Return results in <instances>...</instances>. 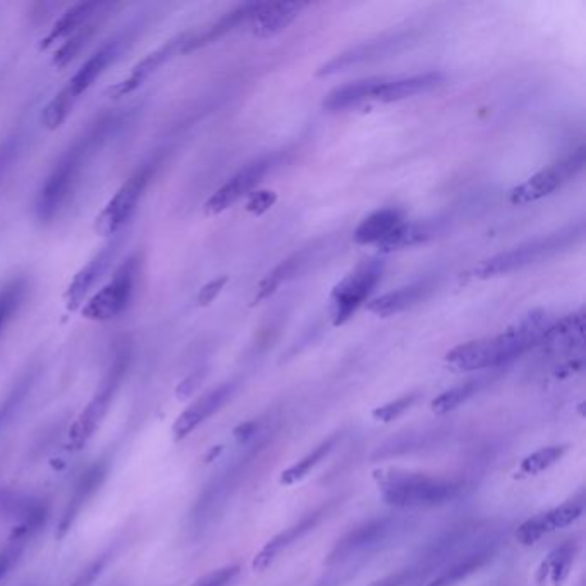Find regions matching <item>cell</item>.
<instances>
[{
	"instance_id": "25",
	"label": "cell",
	"mask_w": 586,
	"mask_h": 586,
	"mask_svg": "<svg viewBox=\"0 0 586 586\" xmlns=\"http://www.w3.org/2000/svg\"><path fill=\"white\" fill-rule=\"evenodd\" d=\"M442 229L440 220H425V222H403L401 226L387 236L380 243L379 248L382 253H391V251L404 250L409 246L422 245L427 243L428 239L437 236V232Z\"/></svg>"
},
{
	"instance_id": "43",
	"label": "cell",
	"mask_w": 586,
	"mask_h": 586,
	"mask_svg": "<svg viewBox=\"0 0 586 586\" xmlns=\"http://www.w3.org/2000/svg\"><path fill=\"white\" fill-rule=\"evenodd\" d=\"M28 385H30V379L23 380V382H21V384H19L9 396H7L4 404H0V427L6 423L14 406H18V404L21 403V399L25 397L26 391H28Z\"/></svg>"
},
{
	"instance_id": "11",
	"label": "cell",
	"mask_w": 586,
	"mask_h": 586,
	"mask_svg": "<svg viewBox=\"0 0 586 586\" xmlns=\"http://www.w3.org/2000/svg\"><path fill=\"white\" fill-rule=\"evenodd\" d=\"M121 234L123 232L112 236L109 243L98 251L97 255L86 263L85 267H81L78 274L74 275L73 281L64 294V303H66L68 312H76L85 303L86 296L92 293L93 287L97 286V282L104 277L112 262L116 260L121 243H123Z\"/></svg>"
},
{
	"instance_id": "13",
	"label": "cell",
	"mask_w": 586,
	"mask_h": 586,
	"mask_svg": "<svg viewBox=\"0 0 586 586\" xmlns=\"http://www.w3.org/2000/svg\"><path fill=\"white\" fill-rule=\"evenodd\" d=\"M112 7H114V4L98 2V0L74 4V6L69 7L66 13L62 14L61 18L55 21L54 26L50 28L49 33L40 42V50H47L54 43L61 42L64 38L71 37L76 31H80L81 28L92 25L98 19L104 18L107 11Z\"/></svg>"
},
{
	"instance_id": "3",
	"label": "cell",
	"mask_w": 586,
	"mask_h": 586,
	"mask_svg": "<svg viewBox=\"0 0 586 586\" xmlns=\"http://www.w3.org/2000/svg\"><path fill=\"white\" fill-rule=\"evenodd\" d=\"M373 477L380 487L382 499L389 506L399 509L442 506L456 499L463 489L459 482L428 477L413 471L379 470L375 471Z\"/></svg>"
},
{
	"instance_id": "8",
	"label": "cell",
	"mask_w": 586,
	"mask_h": 586,
	"mask_svg": "<svg viewBox=\"0 0 586 586\" xmlns=\"http://www.w3.org/2000/svg\"><path fill=\"white\" fill-rule=\"evenodd\" d=\"M157 169H159V159L150 160L147 164L138 167L129 179L124 181L123 186L116 191V195L110 198L104 210L97 215L95 219L97 234L112 238L119 232H123V227L135 214L138 203L145 195L148 184L152 181Z\"/></svg>"
},
{
	"instance_id": "46",
	"label": "cell",
	"mask_w": 586,
	"mask_h": 586,
	"mask_svg": "<svg viewBox=\"0 0 586 586\" xmlns=\"http://www.w3.org/2000/svg\"><path fill=\"white\" fill-rule=\"evenodd\" d=\"M203 377H205V370H198V372L190 375L188 379L184 380L181 387H179V396H190L191 392L195 391L196 387L202 384Z\"/></svg>"
},
{
	"instance_id": "16",
	"label": "cell",
	"mask_w": 586,
	"mask_h": 586,
	"mask_svg": "<svg viewBox=\"0 0 586 586\" xmlns=\"http://www.w3.org/2000/svg\"><path fill=\"white\" fill-rule=\"evenodd\" d=\"M306 6V2H262L255 18L251 19V33L262 40L275 37L286 30Z\"/></svg>"
},
{
	"instance_id": "19",
	"label": "cell",
	"mask_w": 586,
	"mask_h": 586,
	"mask_svg": "<svg viewBox=\"0 0 586 586\" xmlns=\"http://www.w3.org/2000/svg\"><path fill=\"white\" fill-rule=\"evenodd\" d=\"M442 81H444V74L435 73V71L416 74V76L401 78V80H385L384 78L375 88L372 98L384 102V104H392V102H399L404 98L416 97V95L430 92V90L442 85Z\"/></svg>"
},
{
	"instance_id": "10",
	"label": "cell",
	"mask_w": 586,
	"mask_h": 586,
	"mask_svg": "<svg viewBox=\"0 0 586 586\" xmlns=\"http://www.w3.org/2000/svg\"><path fill=\"white\" fill-rule=\"evenodd\" d=\"M583 165H585V150L580 148L561 162L550 165L544 171L537 172L526 183L519 184L518 188L511 191L509 200L513 205H528V203L538 202L545 196L552 195L554 191L561 190L564 184L580 174Z\"/></svg>"
},
{
	"instance_id": "30",
	"label": "cell",
	"mask_w": 586,
	"mask_h": 586,
	"mask_svg": "<svg viewBox=\"0 0 586 586\" xmlns=\"http://www.w3.org/2000/svg\"><path fill=\"white\" fill-rule=\"evenodd\" d=\"M574 554H576V545L573 542L562 545L559 549L554 550L538 569L537 581L544 583L545 578L549 576L552 578V583L556 586H562L564 581L568 580L569 571H571V564L574 561Z\"/></svg>"
},
{
	"instance_id": "38",
	"label": "cell",
	"mask_w": 586,
	"mask_h": 586,
	"mask_svg": "<svg viewBox=\"0 0 586 586\" xmlns=\"http://www.w3.org/2000/svg\"><path fill=\"white\" fill-rule=\"evenodd\" d=\"M416 399H418L416 394H409V396L399 397L396 401L379 406V408L373 409V420L380 423L394 422L403 415L404 411H408L416 403Z\"/></svg>"
},
{
	"instance_id": "20",
	"label": "cell",
	"mask_w": 586,
	"mask_h": 586,
	"mask_svg": "<svg viewBox=\"0 0 586 586\" xmlns=\"http://www.w3.org/2000/svg\"><path fill=\"white\" fill-rule=\"evenodd\" d=\"M325 514H327V509L322 507V509H318L315 513L310 514V516L301 519L298 525L291 526V528H287V530L279 533V535H275L272 540H269V542L265 544V547L258 552L255 559H253V562H251V568H253V571L262 573V571L269 568L270 564L275 561V557L279 556L282 550L289 547L293 542H296L298 538L306 535V533L312 532L313 528L320 523V519L324 518Z\"/></svg>"
},
{
	"instance_id": "14",
	"label": "cell",
	"mask_w": 586,
	"mask_h": 586,
	"mask_svg": "<svg viewBox=\"0 0 586 586\" xmlns=\"http://www.w3.org/2000/svg\"><path fill=\"white\" fill-rule=\"evenodd\" d=\"M234 387L236 385L232 384V382L219 385L217 389H212L207 394H203L202 397H198L195 403L184 409L183 413L178 416L176 423H174V427H172L176 440L186 439L195 428L200 427L205 420L217 413L226 404L227 399L232 396Z\"/></svg>"
},
{
	"instance_id": "48",
	"label": "cell",
	"mask_w": 586,
	"mask_h": 586,
	"mask_svg": "<svg viewBox=\"0 0 586 586\" xmlns=\"http://www.w3.org/2000/svg\"><path fill=\"white\" fill-rule=\"evenodd\" d=\"M322 586H325V585H322Z\"/></svg>"
},
{
	"instance_id": "15",
	"label": "cell",
	"mask_w": 586,
	"mask_h": 586,
	"mask_svg": "<svg viewBox=\"0 0 586 586\" xmlns=\"http://www.w3.org/2000/svg\"><path fill=\"white\" fill-rule=\"evenodd\" d=\"M583 513V506L576 504V502H568L562 506L547 511L544 514H538L535 518L526 519L523 525L519 526L516 532L519 544L530 545L537 544L540 538L547 535V533L556 532L561 528L573 525L576 519L580 518Z\"/></svg>"
},
{
	"instance_id": "4",
	"label": "cell",
	"mask_w": 586,
	"mask_h": 586,
	"mask_svg": "<svg viewBox=\"0 0 586 586\" xmlns=\"http://www.w3.org/2000/svg\"><path fill=\"white\" fill-rule=\"evenodd\" d=\"M123 43L124 38H112L97 52L90 55V59L76 71L73 78L68 81V85L64 86L43 109L42 123L45 128L50 131L61 128L69 114L73 112L74 105L78 104L81 95L90 90V86L105 73V69L109 68L112 62L117 61V57L123 50Z\"/></svg>"
},
{
	"instance_id": "41",
	"label": "cell",
	"mask_w": 586,
	"mask_h": 586,
	"mask_svg": "<svg viewBox=\"0 0 586 586\" xmlns=\"http://www.w3.org/2000/svg\"><path fill=\"white\" fill-rule=\"evenodd\" d=\"M238 564L234 566H227V568L217 569L212 573L205 574L203 578L196 581L193 586H227L239 574Z\"/></svg>"
},
{
	"instance_id": "6",
	"label": "cell",
	"mask_w": 586,
	"mask_h": 586,
	"mask_svg": "<svg viewBox=\"0 0 586 586\" xmlns=\"http://www.w3.org/2000/svg\"><path fill=\"white\" fill-rule=\"evenodd\" d=\"M128 346L117 351L114 360L110 363L107 372H105L102 384L95 392V396L86 404V408L81 411V415L76 418L71 434H69V447L73 451H80L81 447L86 446V442L92 439L100 423L104 422L105 415L109 413L110 404L114 401L119 387L123 384L124 375L128 372L129 367Z\"/></svg>"
},
{
	"instance_id": "17",
	"label": "cell",
	"mask_w": 586,
	"mask_h": 586,
	"mask_svg": "<svg viewBox=\"0 0 586 586\" xmlns=\"http://www.w3.org/2000/svg\"><path fill=\"white\" fill-rule=\"evenodd\" d=\"M188 38H190L188 35H181V37L174 38L171 42L165 43L164 47H160L159 50L148 54L143 61L136 64L126 80L119 81L116 86L110 88V93L114 97H126L129 93L138 90L152 74L157 73V69L162 68L165 62L171 59L172 55L176 54L178 50L183 52L184 43H186Z\"/></svg>"
},
{
	"instance_id": "2",
	"label": "cell",
	"mask_w": 586,
	"mask_h": 586,
	"mask_svg": "<svg viewBox=\"0 0 586 586\" xmlns=\"http://www.w3.org/2000/svg\"><path fill=\"white\" fill-rule=\"evenodd\" d=\"M550 325L552 318L549 313L542 310L528 313L499 336L459 344L447 353L446 363L458 372L499 367L542 342Z\"/></svg>"
},
{
	"instance_id": "27",
	"label": "cell",
	"mask_w": 586,
	"mask_h": 586,
	"mask_svg": "<svg viewBox=\"0 0 586 586\" xmlns=\"http://www.w3.org/2000/svg\"><path fill=\"white\" fill-rule=\"evenodd\" d=\"M404 222L403 212L397 208H382L368 215L356 227L355 241L358 245H380L394 229Z\"/></svg>"
},
{
	"instance_id": "45",
	"label": "cell",
	"mask_w": 586,
	"mask_h": 586,
	"mask_svg": "<svg viewBox=\"0 0 586 586\" xmlns=\"http://www.w3.org/2000/svg\"><path fill=\"white\" fill-rule=\"evenodd\" d=\"M408 578V571H399V573L387 574L384 578L373 581V583H370L368 586H403L404 583L408 581Z\"/></svg>"
},
{
	"instance_id": "32",
	"label": "cell",
	"mask_w": 586,
	"mask_h": 586,
	"mask_svg": "<svg viewBox=\"0 0 586 586\" xmlns=\"http://www.w3.org/2000/svg\"><path fill=\"white\" fill-rule=\"evenodd\" d=\"M337 442V435H332L329 439L322 442L320 446L315 447L310 454H306L305 458L298 461V463L293 464V466H289L287 470L282 471L281 478H279V483L281 485H294V483L301 482L303 478L310 473V471L317 466V464L322 463L327 456H329L330 451L334 449Z\"/></svg>"
},
{
	"instance_id": "18",
	"label": "cell",
	"mask_w": 586,
	"mask_h": 586,
	"mask_svg": "<svg viewBox=\"0 0 586 586\" xmlns=\"http://www.w3.org/2000/svg\"><path fill=\"white\" fill-rule=\"evenodd\" d=\"M391 528L392 519L389 518L373 519V521H368L365 525L358 526V528L351 530L348 535H344L337 542L336 547L332 549L329 557H327L325 564L332 566V564L348 559L355 552H360V550L367 549L370 545L377 544L387 533L391 532Z\"/></svg>"
},
{
	"instance_id": "22",
	"label": "cell",
	"mask_w": 586,
	"mask_h": 586,
	"mask_svg": "<svg viewBox=\"0 0 586 586\" xmlns=\"http://www.w3.org/2000/svg\"><path fill=\"white\" fill-rule=\"evenodd\" d=\"M399 42H403V38H380V40H373V42L361 43L355 49L342 52L341 55H337L332 61L324 64L322 68L318 69L317 76L318 78H325V76H332V74L346 71V69L356 66V64H361V62L377 59L380 55L387 54Z\"/></svg>"
},
{
	"instance_id": "26",
	"label": "cell",
	"mask_w": 586,
	"mask_h": 586,
	"mask_svg": "<svg viewBox=\"0 0 586 586\" xmlns=\"http://www.w3.org/2000/svg\"><path fill=\"white\" fill-rule=\"evenodd\" d=\"M45 514H47V511L25 519L21 526L14 530L6 545L0 549V581L4 580L7 574L13 571L14 566L18 564L23 552H25L26 545L30 544L31 537L42 526Z\"/></svg>"
},
{
	"instance_id": "5",
	"label": "cell",
	"mask_w": 586,
	"mask_h": 586,
	"mask_svg": "<svg viewBox=\"0 0 586 586\" xmlns=\"http://www.w3.org/2000/svg\"><path fill=\"white\" fill-rule=\"evenodd\" d=\"M583 238V224L571 226L568 229L554 232L547 238L535 239L532 243L514 248L511 251H504L495 257L483 260L477 269L475 277L478 279H490L497 275L511 274L516 270L525 269L528 265L540 262L544 258L554 257L561 251L568 250L571 246L576 245Z\"/></svg>"
},
{
	"instance_id": "1",
	"label": "cell",
	"mask_w": 586,
	"mask_h": 586,
	"mask_svg": "<svg viewBox=\"0 0 586 586\" xmlns=\"http://www.w3.org/2000/svg\"><path fill=\"white\" fill-rule=\"evenodd\" d=\"M117 124L119 121L114 114L98 117L88 128L83 129L80 135L74 138L68 150L62 153L61 159L57 160L49 178L45 179V183L38 191L35 212L42 224H49L61 214L62 208L69 202V198L80 183L86 165L90 164L95 153L104 147L105 141L110 133H114Z\"/></svg>"
},
{
	"instance_id": "42",
	"label": "cell",
	"mask_w": 586,
	"mask_h": 586,
	"mask_svg": "<svg viewBox=\"0 0 586 586\" xmlns=\"http://www.w3.org/2000/svg\"><path fill=\"white\" fill-rule=\"evenodd\" d=\"M275 202H277V195H275L274 191H257L246 203V210L253 215H263L267 210L274 207Z\"/></svg>"
},
{
	"instance_id": "28",
	"label": "cell",
	"mask_w": 586,
	"mask_h": 586,
	"mask_svg": "<svg viewBox=\"0 0 586 586\" xmlns=\"http://www.w3.org/2000/svg\"><path fill=\"white\" fill-rule=\"evenodd\" d=\"M384 78H368V80L355 81L349 85H342L325 97V112H342V110L351 109L355 105L370 100L375 88L380 85Z\"/></svg>"
},
{
	"instance_id": "40",
	"label": "cell",
	"mask_w": 586,
	"mask_h": 586,
	"mask_svg": "<svg viewBox=\"0 0 586 586\" xmlns=\"http://www.w3.org/2000/svg\"><path fill=\"white\" fill-rule=\"evenodd\" d=\"M19 145H21V138H19L18 133L7 136L6 140L0 143V179L4 178V174L13 165L14 159H16V155L19 152Z\"/></svg>"
},
{
	"instance_id": "9",
	"label": "cell",
	"mask_w": 586,
	"mask_h": 586,
	"mask_svg": "<svg viewBox=\"0 0 586 586\" xmlns=\"http://www.w3.org/2000/svg\"><path fill=\"white\" fill-rule=\"evenodd\" d=\"M384 274V262L372 258L346 275L330 294V313L336 327L344 325L370 298Z\"/></svg>"
},
{
	"instance_id": "39",
	"label": "cell",
	"mask_w": 586,
	"mask_h": 586,
	"mask_svg": "<svg viewBox=\"0 0 586 586\" xmlns=\"http://www.w3.org/2000/svg\"><path fill=\"white\" fill-rule=\"evenodd\" d=\"M109 562V554H102L97 557L95 561L90 562L83 571H81L76 580L71 583V586H93L95 581L100 578V574L104 573L105 566Z\"/></svg>"
},
{
	"instance_id": "35",
	"label": "cell",
	"mask_w": 586,
	"mask_h": 586,
	"mask_svg": "<svg viewBox=\"0 0 586 586\" xmlns=\"http://www.w3.org/2000/svg\"><path fill=\"white\" fill-rule=\"evenodd\" d=\"M26 281L25 279H14L7 282L6 286L0 289V334L11 322L14 313L18 312L19 306L25 300Z\"/></svg>"
},
{
	"instance_id": "12",
	"label": "cell",
	"mask_w": 586,
	"mask_h": 586,
	"mask_svg": "<svg viewBox=\"0 0 586 586\" xmlns=\"http://www.w3.org/2000/svg\"><path fill=\"white\" fill-rule=\"evenodd\" d=\"M270 167H272L270 157L258 159L246 165L245 169H241L236 176H232L222 188L208 198V202L205 203V214L219 215L226 212L227 208L248 195L262 181L263 176L270 171Z\"/></svg>"
},
{
	"instance_id": "7",
	"label": "cell",
	"mask_w": 586,
	"mask_h": 586,
	"mask_svg": "<svg viewBox=\"0 0 586 586\" xmlns=\"http://www.w3.org/2000/svg\"><path fill=\"white\" fill-rule=\"evenodd\" d=\"M140 253H133L126 262L116 270L107 284L93 294L81 308V315L93 322H109L128 310L135 298L136 286L141 274Z\"/></svg>"
},
{
	"instance_id": "37",
	"label": "cell",
	"mask_w": 586,
	"mask_h": 586,
	"mask_svg": "<svg viewBox=\"0 0 586 586\" xmlns=\"http://www.w3.org/2000/svg\"><path fill=\"white\" fill-rule=\"evenodd\" d=\"M477 382H466V384L452 387L449 391L442 392L439 397H435L430 408L435 415H447L454 409L459 408L461 404L466 403L475 392H477Z\"/></svg>"
},
{
	"instance_id": "23",
	"label": "cell",
	"mask_w": 586,
	"mask_h": 586,
	"mask_svg": "<svg viewBox=\"0 0 586 586\" xmlns=\"http://www.w3.org/2000/svg\"><path fill=\"white\" fill-rule=\"evenodd\" d=\"M260 6H262V2H246V4H241L236 9H232L231 13H227L224 18H220L208 30L203 31L200 35L188 38L184 43L183 52L200 49L203 45L215 42V40H219L227 33L236 30L238 26L251 23V19L255 18Z\"/></svg>"
},
{
	"instance_id": "47",
	"label": "cell",
	"mask_w": 586,
	"mask_h": 586,
	"mask_svg": "<svg viewBox=\"0 0 586 586\" xmlns=\"http://www.w3.org/2000/svg\"><path fill=\"white\" fill-rule=\"evenodd\" d=\"M255 428H257V423H245V425H239V427L234 430V435H236V439L239 440L250 439L251 435L255 434Z\"/></svg>"
},
{
	"instance_id": "29",
	"label": "cell",
	"mask_w": 586,
	"mask_h": 586,
	"mask_svg": "<svg viewBox=\"0 0 586 586\" xmlns=\"http://www.w3.org/2000/svg\"><path fill=\"white\" fill-rule=\"evenodd\" d=\"M583 336H585V315L583 312H576L550 325L542 342L549 344L552 348L569 349L576 344H583Z\"/></svg>"
},
{
	"instance_id": "44",
	"label": "cell",
	"mask_w": 586,
	"mask_h": 586,
	"mask_svg": "<svg viewBox=\"0 0 586 586\" xmlns=\"http://www.w3.org/2000/svg\"><path fill=\"white\" fill-rule=\"evenodd\" d=\"M227 282H229V279H227L226 275H224V277H217V279H214V281H210L208 284H205V286L202 287L200 294H198V305H210V303H212V301H214L215 298H217V296L222 293V289L226 287Z\"/></svg>"
},
{
	"instance_id": "34",
	"label": "cell",
	"mask_w": 586,
	"mask_h": 586,
	"mask_svg": "<svg viewBox=\"0 0 586 586\" xmlns=\"http://www.w3.org/2000/svg\"><path fill=\"white\" fill-rule=\"evenodd\" d=\"M566 451L568 446H550L533 452L519 464L516 478L535 477L538 473L549 470L552 464H556L566 454Z\"/></svg>"
},
{
	"instance_id": "33",
	"label": "cell",
	"mask_w": 586,
	"mask_h": 586,
	"mask_svg": "<svg viewBox=\"0 0 586 586\" xmlns=\"http://www.w3.org/2000/svg\"><path fill=\"white\" fill-rule=\"evenodd\" d=\"M492 559V550H480L473 556L466 557L463 561L454 564L451 568L446 569L444 573L439 574L435 580L430 581L427 586H454L461 581L470 578L471 574L477 573L480 569Z\"/></svg>"
},
{
	"instance_id": "31",
	"label": "cell",
	"mask_w": 586,
	"mask_h": 586,
	"mask_svg": "<svg viewBox=\"0 0 586 586\" xmlns=\"http://www.w3.org/2000/svg\"><path fill=\"white\" fill-rule=\"evenodd\" d=\"M305 255L306 251L296 253L293 257L287 258L286 262H282L279 267H275V269L272 270L262 282H260L257 296H255V300H253V305H258V303H262L263 300L270 298V296H272V294H274L284 282L289 281L291 277L298 274L301 265L306 262Z\"/></svg>"
},
{
	"instance_id": "21",
	"label": "cell",
	"mask_w": 586,
	"mask_h": 586,
	"mask_svg": "<svg viewBox=\"0 0 586 586\" xmlns=\"http://www.w3.org/2000/svg\"><path fill=\"white\" fill-rule=\"evenodd\" d=\"M105 473H107V466L104 463H97L81 475L80 480L74 485L71 499L62 514L61 523H59V537L66 535L71 530L74 521L80 516L81 509L85 507L86 502L92 499L93 494L104 482Z\"/></svg>"
},
{
	"instance_id": "36",
	"label": "cell",
	"mask_w": 586,
	"mask_h": 586,
	"mask_svg": "<svg viewBox=\"0 0 586 586\" xmlns=\"http://www.w3.org/2000/svg\"><path fill=\"white\" fill-rule=\"evenodd\" d=\"M100 21L102 19H98V21H95L92 25L85 26V28H81L80 31L74 33V37L69 38L68 42H64V45L55 52L54 59H52V64H54L55 68L64 69L76 59V55L85 49L86 43L93 37V33L97 30V26L100 25Z\"/></svg>"
},
{
	"instance_id": "24",
	"label": "cell",
	"mask_w": 586,
	"mask_h": 586,
	"mask_svg": "<svg viewBox=\"0 0 586 586\" xmlns=\"http://www.w3.org/2000/svg\"><path fill=\"white\" fill-rule=\"evenodd\" d=\"M428 291H430V284L427 281L415 282V284L399 287L397 291L375 298L368 303L367 310L377 317H392V315L404 312V310L416 305L418 301L423 300Z\"/></svg>"
}]
</instances>
